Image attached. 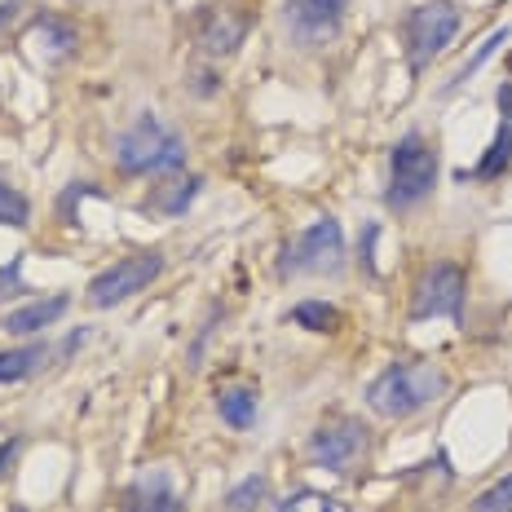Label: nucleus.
<instances>
[{"label":"nucleus","mask_w":512,"mask_h":512,"mask_svg":"<svg viewBox=\"0 0 512 512\" xmlns=\"http://www.w3.org/2000/svg\"><path fill=\"white\" fill-rule=\"evenodd\" d=\"M451 376L429 358H398L367 384V407L380 420H411L446 398Z\"/></svg>","instance_id":"nucleus-1"},{"label":"nucleus","mask_w":512,"mask_h":512,"mask_svg":"<svg viewBox=\"0 0 512 512\" xmlns=\"http://www.w3.org/2000/svg\"><path fill=\"white\" fill-rule=\"evenodd\" d=\"M186 137L168 128L155 111H142L133 124L115 137V164L124 177H168L186 168Z\"/></svg>","instance_id":"nucleus-2"},{"label":"nucleus","mask_w":512,"mask_h":512,"mask_svg":"<svg viewBox=\"0 0 512 512\" xmlns=\"http://www.w3.org/2000/svg\"><path fill=\"white\" fill-rule=\"evenodd\" d=\"M433 186H437V151H433V142L420 133V128H411V133H402L398 142H393V151H389L384 208L407 212L415 204H424V199L433 195Z\"/></svg>","instance_id":"nucleus-3"},{"label":"nucleus","mask_w":512,"mask_h":512,"mask_svg":"<svg viewBox=\"0 0 512 512\" xmlns=\"http://www.w3.org/2000/svg\"><path fill=\"white\" fill-rule=\"evenodd\" d=\"M464 27V9L455 0H420L415 9H407L402 18V53L407 67L420 76L424 67H433V58H442L446 45L460 36Z\"/></svg>","instance_id":"nucleus-4"},{"label":"nucleus","mask_w":512,"mask_h":512,"mask_svg":"<svg viewBox=\"0 0 512 512\" xmlns=\"http://www.w3.org/2000/svg\"><path fill=\"white\" fill-rule=\"evenodd\" d=\"M345 270V230L340 221L327 212L318 217L314 226H305L292 243L283 248V261H279V279H301V274H340Z\"/></svg>","instance_id":"nucleus-5"},{"label":"nucleus","mask_w":512,"mask_h":512,"mask_svg":"<svg viewBox=\"0 0 512 512\" xmlns=\"http://www.w3.org/2000/svg\"><path fill=\"white\" fill-rule=\"evenodd\" d=\"M367 451H371V429L358 415H332V420L318 424L305 442L309 464L327 468V473H336V477L354 473V468L367 460Z\"/></svg>","instance_id":"nucleus-6"},{"label":"nucleus","mask_w":512,"mask_h":512,"mask_svg":"<svg viewBox=\"0 0 512 512\" xmlns=\"http://www.w3.org/2000/svg\"><path fill=\"white\" fill-rule=\"evenodd\" d=\"M159 274H164V252L159 248H142V252H128L120 256L115 265H106V270L98 274V279L89 283V292H84V301H89L93 309H111L128 301V296L146 292Z\"/></svg>","instance_id":"nucleus-7"},{"label":"nucleus","mask_w":512,"mask_h":512,"mask_svg":"<svg viewBox=\"0 0 512 512\" xmlns=\"http://www.w3.org/2000/svg\"><path fill=\"white\" fill-rule=\"evenodd\" d=\"M464 301H468V274L451 261H437L420 274L411 296V323H424V318H451V323H464Z\"/></svg>","instance_id":"nucleus-8"},{"label":"nucleus","mask_w":512,"mask_h":512,"mask_svg":"<svg viewBox=\"0 0 512 512\" xmlns=\"http://www.w3.org/2000/svg\"><path fill=\"white\" fill-rule=\"evenodd\" d=\"M349 0H283V27L301 49H327L340 40Z\"/></svg>","instance_id":"nucleus-9"},{"label":"nucleus","mask_w":512,"mask_h":512,"mask_svg":"<svg viewBox=\"0 0 512 512\" xmlns=\"http://www.w3.org/2000/svg\"><path fill=\"white\" fill-rule=\"evenodd\" d=\"M120 512H186V504H181L173 477H168L164 468H155V473H142L124 490Z\"/></svg>","instance_id":"nucleus-10"},{"label":"nucleus","mask_w":512,"mask_h":512,"mask_svg":"<svg viewBox=\"0 0 512 512\" xmlns=\"http://www.w3.org/2000/svg\"><path fill=\"white\" fill-rule=\"evenodd\" d=\"M71 309V296L67 292H53V296H40V301H27L18 309H9L5 318H0V332L9 336H40L49 332L53 323H58L62 314Z\"/></svg>","instance_id":"nucleus-11"},{"label":"nucleus","mask_w":512,"mask_h":512,"mask_svg":"<svg viewBox=\"0 0 512 512\" xmlns=\"http://www.w3.org/2000/svg\"><path fill=\"white\" fill-rule=\"evenodd\" d=\"M248 36V18L234 14V9H208L204 27H199V45H204L212 58H230L234 49Z\"/></svg>","instance_id":"nucleus-12"},{"label":"nucleus","mask_w":512,"mask_h":512,"mask_svg":"<svg viewBox=\"0 0 512 512\" xmlns=\"http://www.w3.org/2000/svg\"><path fill=\"white\" fill-rule=\"evenodd\" d=\"M199 190H204V177L199 173H186V177H173L151 186V195H146V208L159 212V217H186V208L199 199Z\"/></svg>","instance_id":"nucleus-13"},{"label":"nucleus","mask_w":512,"mask_h":512,"mask_svg":"<svg viewBox=\"0 0 512 512\" xmlns=\"http://www.w3.org/2000/svg\"><path fill=\"white\" fill-rule=\"evenodd\" d=\"M508 168H512V115H499V128H495V137H490L482 164L455 173V181H460V186H468V181H499Z\"/></svg>","instance_id":"nucleus-14"},{"label":"nucleus","mask_w":512,"mask_h":512,"mask_svg":"<svg viewBox=\"0 0 512 512\" xmlns=\"http://www.w3.org/2000/svg\"><path fill=\"white\" fill-rule=\"evenodd\" d=\"M49 358H58V349H53L49 340H27V345H18V349H5V354H0V384L31 380L36 371L49 367Z\"/></svg>","instance_id":"nucleus-15"},{"label":"nucleus","mask_w":512,"mask_h":512,"mask_svg":"<svg viewBox=\"0 0 512 512\" xmlns=\"http://www.w3.org/2000/svg\"><path fill=\"white\" fill-rule=\"evenodd\" d=\"M217 415L234 433H248L256 424V415H261V398H256V389H248V384H226V389H217Z\"/></svg>","instance_id":"nucleus-16"},{"label":"nucleus","mask_w":512,"mask_h":512,"mask_svg":"<svg viewBox=\"0 0 512 512\" xmlns=\"http://www.w3.org/2000/svg\"><path fill=\"white\" fill-rule=\"evenodd\" d=\"M508 40H512V27H495V31H490V36L482 40V45H477V53H473V58H468V62H464V67H460V71H455V76H451V84H446V89H442V93H446V98H451V93H460V89H464V84H468V80H473V76H477V71H482V67H486V62H490V58H495V53H499V49H504V45H508Z\"/></svg>","instance_id":"nucleus-17"},{"label":"nucleus","mask_w":512,"mask_h":512,"mask_svg":"<svg viewBox=\"0 0 512 512\" xmlns=\"http://www.w3.org/2000/svg\"><path fill=\"white\" fill-rule=\"evenodd\" d=\"M36 40H45L49 62L71 58V53H76V45H80L76 27H71V23H62V18H53V14H40V18H36Z\"/></svg>","instance_id":"nucleus-18"},{"label":"nucleus","mask_w":512,"mask_h":512,"mask_svg":"<svg viewBox=\"0 0 512 512\" xmlns=\"http://www.w3.org/2000/svg\"><path fill=\"white\" fill-rule=\"evenodd\" d=\"M292 323L305 327V332L327 336V332H340V309L327 305V301H296L292 305Z\"/></svg>","instance_id":"nucleus-19"},{"label":"nucleus","mask_w":512,"mask_h":512,"mask_svg":"<svg viewBox=\"0 0 512 512\" xmlns=\"http://www.w3.org/2000/svg\"><path fill=\"white\" fill-rule=\"evenodd\" d=\"M0 226H9V230L31 226V199L18 186H9L5 177H0Z\"/></svg>","instance_id":"nucleus-20"},{"label":"nucleus","mask_w":512,"mask_h":512,"mask_svg":"<svg viewBox=\"0 0 512 512\" xmlns=\"http://www.w3.org/2000/svg\"><path fill=\"white\" fill-rule=\"evenodd\" d=\"M265 490H270V482H265V473L243 477V482L226 495V508H230V512H256V508H261V499H265Z\"/></svg>","instance_id":"nucleus-21"},{"label":"nucleus","mask_w":512,"mask_h":512,"mask_svg":"<svg viewBox=\"0 0 512 512\" xmlns=\"http://www.w3.org/2000/svg\"><path fill=\"white\" fill-rule=\"evenodd\" d=\"M274 512H345V508H340V499L323 495V490H296L283 504H274Z\"/></svg>","instance_id":"nucleus-22"},{"label":"nucleus","mask_w":512,"mask_h":512,"mask_svg":"<svg viewBox=\"0 0 512 512\" xmlns=\"http://www.w3.org/2000/svg\"><path fill=\"white\" fill-rule=\"evenodd\" d=\"M468 512H512V473H504L490 490H482V495L468 504Z\"/></svg>","instance_id":"nucleus-23"},{"label":"nucleus","mask_w":512,"mask_h":512,"mask_svg":"<svg viewBox=\"0 0 512 512\" xmlns=\"http://www.w3.org/2000/svg\"><path fill=\"white\" fill-rule=\"evenodd\" d=\"M23 261H27V252L9 256V261L0 265V305H5V301H14V296H23V292H27V279H23Z\"/></svg>","instance_id":"nucleus-24"},{"label":"nucleus","mask_w":512,"mask_h":512,"mask_svg":"<svg viewBox=\"0 0 512 512\" xmlns=\"http://www.w3.org/2000/svg\"><path fill=\"white\" fill-rule=\"evenodd\" d=\"M84 195L106 199V190H102V186H93V181H71V186H67V195L58 199V212H67V217H62V221H67V226H71V204H76V199H84Z\"/></svg>","instance_id":"nucleus-25"},{"label":"nucleus","mask_w":512,"mask_h":512,"mask_svg":"<svg viewBox=\"0 0 512 512\" xmlns=\"http://www.w3.org/2000/svg\"><path fill=\"white\" fill-rule=\"evenodd\" d=\"M376 239H380V226L371 221V226L362 230V265H367V274H376Z\"/></svg>","instance_id":"nucleus-26"},{"label":"nucleus","mask_w":512,"mask_h":512,"mask_svg":"<svg viewBox=\"0 0 512 512\" xmlns=\"http://www.w3.org/2000/svg\"><path fill=\"white\" fill-rule=\"evenodd\" d=\"M18 451H23V437H5V442H0V477H5L9 468H14Z\"/></svg>","instance_id":"nucleus-27"},{"label":"nucleus","mask_w":512,"mask_h":512,"mask_svg":"<svg viewBox=\"0 0 512 512\" xmlns=\"http://www.w3.org/2000/svg\"><path fill=\"white\" fill-rule=\"evenodd\" d=\"M84 340H89V327H76V332H71V336L58 345V358H71V354H76V349L84 345Z\"/></svg>","instance_id":"nucleus-28"},{"label":"nucleus","mask_w":512,"mask_h":512,"mask_svg":"<svg viewBox=\"0 0 512 512\" xmlns=\"http://www.w3.org/2000/svg\"><path fill=\"white\" fill-rule=\"evenodd\" d=\"M18 9H23V0H0V31H5V23H14Z\"/></svg>","instance_id":"nucleus-29"},{"label":"nucleus","mask_w":512,"mask_h":512,"mask_svg":"<svg viewBox=\"0 0 512 512\" xmlns=\"http://www.w3.org/2000/svg\"><path fill=\"white\" fill-rule=\"evenodd\" d=\"M495 102H499V115H512V84H508V80H504V84H499Z\"/></svg>","instance_id":"nucleus-30"},{"label":"nucleus","mask_w":512,"mask_h":512,"mask_svg":"<svg viewBox=\"0 0 512 512\" xmlns=\"http://www.w3.org/2000/svg\"><path fill=\"white\" fill-rule=\"evenodd\" d=\"M9 512H27V508H9Z\"/></svg>","instance_id":"nucleus-31"}]
</instances>
